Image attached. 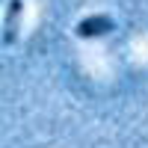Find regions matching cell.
<instances>
[{
	"label": "cell",
	"mask_w": 148,
	"mask_h": 148,
	"mask_svg": "<svg viewBox=\"0 0 148 148\" xmlns=\"http://www.w3.org/2000/svg\"><path fill=\"white\" fill-rule=\"evenodd\" d=\"M21 12H24V3L21 0H12L9 9H6V21H3V33H0V45L9 47L18 42V27H21Z\"/></svg>",
	"instance_id": "6da1fadb"
},
{
	"label": "cell",
	"mask_w": 148,
	"mask_h": 148,
	"mask_svg": "<svg viewBox=\"0 0 148 148\" xmlns=\"http://www.w3.org/2000/svg\"><path fill=\"white\" fill-rule=\"evenodd\" d=\"M110 30H113V18L110 15H89L74 27V33L80 39H98V36H107Z\"/></svg>",
	"instance_id": "7a4b0ae2"
}]
</instances>
